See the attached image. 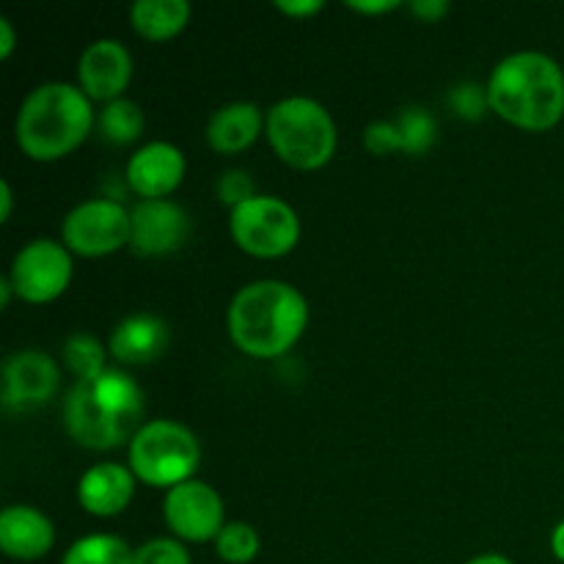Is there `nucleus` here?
Segmentation results:
<instances>
[{"instance_id":"9d476101","label":"nucleus","mask_w":564,"mask_h":564,"mask_svg":"<svg viewBox=\"0 0 564 564\" xmlns=\"http://www.w3.org/2000/svg\"><path fill=\"white\" fill-rule=\"evenodd\" d=\"M163 521L182 543H209V540L215 543L229 523L224 496L202 479H187L165 490Z\"/></svg>"},{"instance_id":"473e14b6","label":"nucleus","mask_w":564,"mask_h":564,"mask_svg":"<svg viewBox=\"0 0 564 564\" xmlns=\"http://www.w3.org/2000/svg\"><path fill=\"white\" fill-rule=\"evenodd\" d=\"M11 207H14V191L9 180H0V224H9Z\"/></svg>"},{"instance_id":"20e7f679","label":"nucleus","mask_w":564,"mask_h":564,"mask_svg":"<svg viewBox=\"0 0 564 564\" xmlns=\"http://www.w3.org/2000/svg\"><path fill=\"white\" fill-rule=\"evenodd\" d=\"M97 127V110L80 86L50 80L22 99L14 141L36 163H55L75 152Z\"/></svg>"},{"instance_id":"39448f33","label":"nucleus","mask_w":564,"mask_h":564,"mask_svg":"<svg viewBox=\"0 0 564 564\" xmlns=\"http://www.w3.org/2000/svg\"><path fill=\"white\" fill-rule=\"evenodd\" d=\"M264 138L281 163L295 171H317L334 160L339 130L323 102L295 94L270 105Z\"/></svg>"},{"instance_id":"7c9ffc66","label":"nucleus","mask_w":564,"mask_h":564,"mask_svg":"<svg viewBox=\"0 0 564 564\" xmlns=\"http://www.w3.org/2000/svg\"><path fill=\"white\" fill-rule=\"evenodd\" d=\"M347 9L350 11H358V14H389V11H397L402 3H397V0H347Z\"/></svg>"},{"instance_id":"1a4fd4ad","label":"nucleus","mask_w":564,"mask_h":564,"mask_svg":"<svg viewBox=\"0 0 564 564\" xmlns=\"http://www.w3.org/2000/svg\"><path fill=\"white\" fill-rule=\"evenodd\" d=\"M72 275H75L72 251L61 240H50V237L25 242L14 253L9 268V281L17 297L33 306L58 301L69 290Z\"/></svg>"},{"instance_id":"7ed1b4c3","label":"nucleus","mask_w":564,"mask_h":564,"mask_svg":"<svg viewBox=\"0 0 564 564\" xmlns=\"http://www.w3.org/2000/svg\"><path fill=\"white\" fill-rule=\"evenodd\" d=\"M485 88L490 113L518 130L545 132L564 119V69L540 50H518L501 58Z\"/></svg>"},{"instance_id":"393cba45","label":"nucleus","mask_w":564,"mask_h":564,"mask_svg":"<svg viewBox=\"0 0 564 564\" xmlns=\"http://www.w3.org/2000/svg\"><path fill=\"white\" fill-rule=\"evenodd\" d=\"M132 564H191V551L176 538H154L138 545Z\"/></svg>"},{"instance_id":"2eb2a0df","label":"nucleus","mask_w":564,"mask_h":564,"mask_svg":"<svg viewBox=\"0 0 564 564\" xmlns=\"http://www.w3.org/2000/svg\"><path fill=\"white\" fill-rule=\"evenodd\" d=\"M171 347V328L158 314H130L121 319L108 339V352L124 367H149Z\"/></svg>"},{"instance_id":"f3484780","label":"nucleus","mask_w":564,"mask_h":564,"mask_svg":"<svg viewBox=\"0 0 564 564\" xmlns=\"http://www.w3.org/2000/svg\"><path fill=\"white\" fill-rule=\"evenodd\" d=\"M55 527L31 505H11L0 512V551L9 560L36 562L53 551Z\"/></svg>"},{"instance_id":"f03ea898","label":"nucleus","mask_w":564,"mask_h":564,"mask_svg":"<svg viewBox=\"0 0 564 564\" xmlns=\"http://www.w3.org/2000/svg\"><path fill=\"white\" fill-rule=\"evenodd\" d=\"M226 328L237 350L259 361H275L306 334L308 301L290 281H251L231 297Z\"/></svg>"},{"instance_id":"b1692460","label":"nucleus","mask_w":564,"mask_h":564,"mask_svg":"<svg viewBox=\"0 0 564 564\" xmlns=\"http://www.w3.org/2000/svg\"><path fill=\"white\" fill-rule=\"evenodd\" d=\"M405 154H427L435 143V119L424 108H405L394 119Z\"/></svg>"},{"instance_id":"c9c22d12","label":"nucleus","mask_w":564,"mask_h":564,"mask_svg":"<svg viewBox=\"0 0 564 564\" xmlns=\"http://www.w3.org/2000/svg\"><path fill=\"white\" fill-rule=\"evenodd\" d=\"M466 564H516V562L507 560V556H501V554H479V556H474V560H468Z\"/></svg>"},{"instance_id":"aec40b11","label":"nucleus","mask_w":564,"mask_h":564,"mask_svg":"<svg viewBox=\"0 0 564 564\" xmlns=\"http://www.w3.org/2000/svg\"><path fill=\"white\" fill-rule=\"evenodd\" d=\"M143 127H147V116L141 105L127 97L113 99L97 110V132L110 147H130L143 135Z\"/></svg>"},{"instance_id":"6e6552de","label":"nucleus","mask_w":564,"mask_h":564,"mask_svg":"<svg viewBox=\"0 0 564 564\" xmlns=\"http://www.w3.org/2000/svg\"><path fill=\"white\" fill-rule=\"evenodd\" d=\"M132 209L116 198H88L72 207L61 224V242L77 257L99 259L130 246Z\"/></svg>"},{"instance_id":"2f4dec72","label":"nucleus","mask_w":564,"mask_h":564,"mask_svg":"<svg viewBox=\"0 0 564 564\" xmlns=\"http://www.w3.org/2000/svg\"><path fill=\"white\" fill-rule=\"evenodd\" d=\"M17 47V31H14V22L9 17H0V58L9 61L11 53Z\"/></svg>"},{"instance_id":"bb28decb","label":"nucleus","mask_w":564,"mask_h":564,"mask_svg":"<svg viewBox=\"0 0 564 564\" xmlns=\"http://www.w3.org/2000/svg\"><path fill=\"white\" fill-rule=\"evenodd\" d=\"M449 105L463 119L479 121L490 110L488 88L479 86V83H460L449 91Z\"/></svg>"},{"instance_id":"dca6fc26","label":"nucleus","mask_w":564,"mask_h":564,"mask_svg":"<svg viewBox=\"0 0 564 564\" xmlns=\"http://www.w3.org/2000/svg\"><path fill=\"white\" fill-rule=\"evenodd\" d=\"M135 474L124 463H97L77 482V505L94 518H116L135 499Z\"/></svg>"},{"instance_id":"c756f323","label":"nucleus","mask_w":564,"mask_h":564,"mask_svg":"<svg viewBox=\"0 0 564 564\" xmlns=\"http://www.w3.org/2000/svg\"><path fill=\"white\" fill-rule=\"evenodd\" d=\"M275 9H279L281 14L301 20V17L319 14V11L325 9V3L323 0H275Z\"/></svg>"},{"instance_id":"5701e85b","label":"nucleus","mask_w":564,"mask_h":564,"mask_svg":"<svg viewBox=\"0 0 564 564\" xmlns=\"http://www.w3.org/2000/svg\"><path fill=\"white\" fill-rule=\"evenodd\" d=\"M262 551V538L257 527L246 521L226 523L224 532L215 540V554L226 564H251Z\"/></svg>"},{"instance_id":"9b49d317","label":"nucleus","mask_w":564,"mask_h":564,"mask_svg":"<svg viewBox=\"0 0 564 564\" xmlns=\"http://www.w3.org/2000/svg\"><path fill=\"white\" fill-rule=\"evenodd\" d=\"M61 389V369L53 356L42 350H17L3 361L6 411H31L53 400Z\"/></svg>"},{"instance_id":"a878e982","label":"nucleus","mask_w":564,"mask_h":564,"mask_svg":"<svg viewBox=\"0 0 564 564\" xmlns=\"http://www.w3.org/2000/svg\"><path fill=\"white\" fill-rule=\"evenodd\" d=\"M215 193H218V202H224L231 213L235 207L246 204L248 198L257 196V182H253V176L248 171L229 169L218 176Z\"/></svg>"},{"instance_id":"423d86ee","label":"nucleus","mask_w":564,"mask_h":564,"mask_svg":"<svg viewBox=\"0 0 564 564\" xmlns=\"http://www.w3.org/2000/svg\"><path fill=\"white\" fill-rule=\"evenodd\" d=\"M198 463L202 444L191 427L174 419H152L127 446V466L132 468L138 482L149 488L171 490L187 479H196L193 474Z\"/></svg>"},{"instance_id":"c85d7f7f","label":"nucleus","mask_w":564,"mask_h":564,"mask_svg":"<svg viewBox=\"0 0 564 564\" xmlns=\"http://www.w3.org/2000/svg\"><path fill=\"white\" fill-rule=\"evenodd\" d=\"M411 14H416L422 22H441L449 14V0H413L408 3Z\"/></svg>"},{"instance_id":"412c9836","label":"nucleus","mask_w":564,"mask_h":564,"mask_svg":"<svg viewBox=\"0 0 564 564\" xmlns=\"http://www.w3.org/2000/svg\"><path fill=\"white\" fill-rule=\"evenodd\" d=\"M135 551L116 534H86L75 540L61 564H132Z\"/></svg>"},{"instance_id":"cd10ccee","label":"nucleus","mask_w":564,"mask_h":564,"mask_svg":"<svg viewBox=\"0 0 564 564\" xmlns=\"http://www.w3.org/2000/svg\"><path fill=\"white\" fill-rule=\"evenodd\" d=\"M364 147H367V152L378 154V158L402 152L400 132H397L394 119H391V121H372V124L364 130Z\"/></svg>"},{"instance_id":"6ab92c4d","label":"nucleus","mask_w":564,"mask_h":564,"mask_svg":"<svg viewBox=\"0 0 564 564\" xmlns=\"http://www.w3.org/2000/svg\"><path fill=\"white\" fill-rule=\"evenodd\" d=\"M187 0H138L130 6V25L147 42H169L191 22Z\"/></svg>"},{"instance_id":"f704fd0d","label":"nucleus","mask_w":564,"mask_h":564,"mask_svg":"<svg viewBox=\"0 0 564 564\" xmlns=\"http://www.w3.org/2000/svg\"><path fill=\"white\" fill-rule=\"evenodd\" d=\"M14 295H17V292H14V286H11L9 275H3V279H0V306L9 308L11 297H14Z\"/></svg>"},{"instance_id":"ddd939ff","label":"nucleus","mask_w":564,"mask_h":564,"mask_svg":"<svg viewBox=\"0 0 564 564\" xmlns=\"http://www.w3.org/2000/svg\"><path fill=\"white\" fill-rule=\"evenodd\" d=\"M132 53L119 39H97L86 44L77 61V86L91 102H113L124 97L132 80Z\"/></svg>"},{"instance_id":"4be33fe9","label":"nucleus","mask_w":564,"mask_h":564,"mask_svg":"<svg viewBox=\"0 0 564 564\" xmlns=\"http://www.w3.org/2000/svg\"><path fill=\"white\" fill-rule=\"evenodd\" d=\"M61 352H64V364L75 375V380L97 378L108 369V347L86 330H75L72 336H66Z\"/></svg>"},{"instance_id":"f8f14e48","label":"nucleus","mask_w":564,"mask_h":564,"mask_svg":"<svg viewBox=\"0 0 564 564\" xmlns=\"http://www.w3.org/2000/svg\"><path fill=\"white\" fill-rule=\"evenodd\" d=\"M187 237H191V218L182 204L171 198H154L132 207L130 248L135 257H169L185 246Z\"/></svg>"},{"instance_id":"a211bd4d","label":"nucleus","mask_w":564,"mask_h":564,"mask_svg":"<svg viewBox=\"0 0 564 564\" xmlns=\"http://www.w3.org/2000/svg\"><path fill=\"white\" fill-rule=\"evenodd\" d=\"M268 113L257 102L237 99L215 110L207 121V143L218 154H240L259 141Z\"/></svg>"},{"instance_id":"4468645a","label":"nucleus","mask_w":564,"mask_h":564,"mask_svg":"<svg viewBox=\"0 0 564 564\" xmlns=\"http://www.w3.org/2000/svg\"><path fill=\"white\" fill-rule=\"evenodd\" d=\"M187 171V160L180 147L169 141L143 143L127 160L124 180L141 202H154V198H169L176 187L182 185Z\"/></svg>"},{"instance_id":"f257e3e1","label":"nucleus","mask_w":564,"mask_h":564,"mask_svg":"<svg viewBox=\"0 0 564 564\" xmlns=\"http://www.w3.org/2000/svg\"><path fill=\"white\" fill-rule=\"evenodd\" d=\"M147 416L143 389L124 369L108 367L102 375L75 380L64 402V427L83 449L108 452L130 446Z\"/></svg>"},{"instance_id":"0eeeda50","label":"nucleus","mask_w":564,"mask_h":564,"mask_svg":"<svg viewBox=\"0 0 564 564\" xmlns=\"http://www.w3.org/2000/svg\"><path fill=\"white\" fill-rule=\"evenodd\" d=\"M229 235L251 257L279 259L301 242V218L284 198L257 193L229 213Z\"/></svg>"},{"instance_id":"72a5a7b5","label":"nucleus","mask_w":564,"mask_h":564,"mask_svg":"<svg viewBox=\"0 0 564 564\" xmlns=\"http://www.w3.org/2000/svg\"><path fill=\"white\" fill-rule=\"evenodd\" d=\"M551 554L564 564V521L556 523V529L551 532Z\"/></svg>"}]
</instances>
